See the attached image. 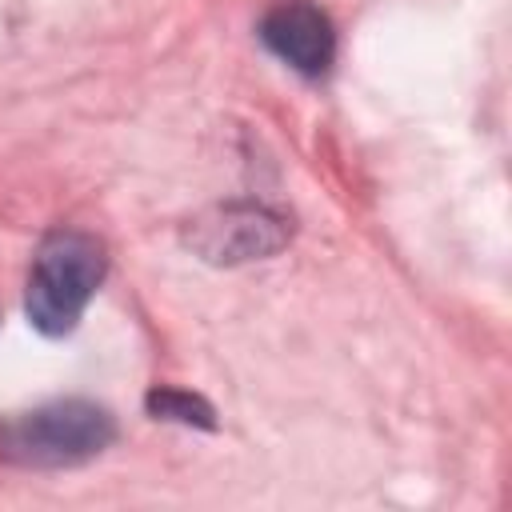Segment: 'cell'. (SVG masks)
<instances>
[{"instance_id":"1","label":"cell","mask_w":512,"mask_h":512,"mask_svg":"<svg viewBox=\"0 0 512 512\" xmlns=\"http://www.w3.org/2000/svg\"><path fill=\"white\" fill-rule=\"evenodd\" d=\"M108 272L104 244L80 228H56L40 240L24 288V316L40 336H68Z\"/></svg>"},{"instance_id":"2","label":"cell","mask_w":512,"mask_h":512,"mask_svg":"<svg viewBox=\"0 0 512 512\" xmlns=\"http://www.w3.org/2000/svg\"><path fill=\"white\" fill-rule=\"evenodd\" d=\"M116 440L108 408L92 400H52L0 420V460L20 468H72Z\"/></svg>"},{"instance_id":"3","label":"cell","mask_w":512,"mask_h":512,"mask_svg":"<svg viewBox=\"0 0 512 512\" xmlns=\"http://www.w3.org/2000/svg\"><path fill=\"white\" fill-rule=\"evenodd\" d=\"M288 236H292V224L280 212L264 204H224L204 212L192 224L188 244L212 264H248L280 252Z\"/></svg>"},{"instance_id":"4","label":"cell","mask_w":512,"mask_h":512,"mask_svg":"<svg viewBox=\"0 0 512 512\" xmlns=\"http://www.w3.org/2000/svg\"><path fill=\"white\" fill-rule=\"evenodd\" d=\"M260 40L300 76H324L336 56L332 20L308 0H284L268 8L260 20Z\"/></svg>"},{"instance_id":"5","label":"cell","mask_w":512,"mask_h":512,"mask_svg":"<svg viewBox=\"0 0 512 512\" xmlns=\"http://www.w3.org/2000/svg\"><path fill=\"white\" fill-rule=\"evenodd\" d=\"M144 404H148V412H152L156 420H176V424H188V428H216L212 408H208L200 396H192V392H180V388H152V392L144 396Z\"/></svg>"}]
</instances>
